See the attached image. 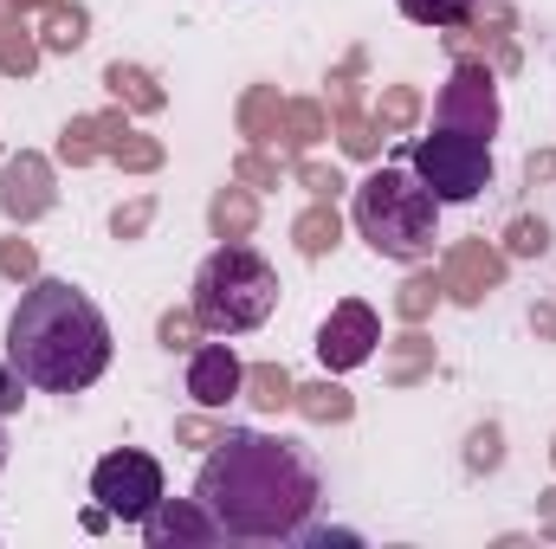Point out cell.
Here are the masks:
<instances>
[{"label":"cell","mask_w":556,"mask_h":549,"mask_svg":"<svg viewBox=\"0 0 556 549\" xmlns=\"http://www.w3.org/2000/svg\"><path fill=\"white\" fill-rule=\"evenodd\" d=\"M20 401H26V375L0 356V420H7V413H20Z\"/></svg>","instance_id":"7c38bea8"},{"label":"cell","mask_w":556,"mask_h":549,"mask_svg":"<svg viewBox=\"0 0 556 549\" xmlns=\"http://www.w3.org/2000/svg\"><path fill=\"white\" fill-rule=\"evenodd\" d=\"M350 220L395 266H420L433 253V240H440V201H433V188L420 181L415 168H376V175H363L356 194H350Z\"/></svg>","instance_id":"3957f363"},{"label":"cell","mask_w":556,"mask_h":549,"mask_svg":"<svg viewBox=\"0 0 556 549\" xmlns=\"http://www.w3.org/2000/svg\"><path fill=\"white\" fill-rule=\"evenodd\" d=\"M7 362L39 395H78L111 369V317L78 284L39 278L7 317Z\"/></svg>","instance_id":"7a4b0ae2"},{"label":"cell","mask_w":556,"mask_h":549,"mask_svg":"<svg viewBox=\"0 0 556 549\" xmlns=\"http://www.w3.org/2000/svg\"><path fill=\"white\" fill-rule=\"evenodd\" d=\"M376 343H382V317H376L363 297H343V304L317 323V362H324L330 375L363 369V362L376 356Z\"/></svg>","instance_id":"52a82bcc"},{"label":"cell","mask_w":556,"mask_h":549,"mask_svg":"<svg viewBox=\"0 0 556 549\" xmlns=\"http://www.w3.org/2000/svg\"><path fill=\"white\" fill-rule=\"evenodd\" d=\"M240 356L227 349V343H201L194 356H188V395H194V408H227L233 395H240Z\"/></svg>","instance_id":"30bf717a"},{"label":"cell","mask_w":556,"mask_h":549,"mask_svg":"<svg viewBox=\"0 0 556 549\" xmlns=\"http://www.w3.org/2000/svg\"><path fill=\"white\" fill-rule=\"evenodd\" d=\"M194 505L220 524L227 544H304L311 518L324 511V472L285 433L227 426V439L194 472Z\"/></svg>","instance_id":"6da1fadb"},{"label":"cell","mask_w":556,"mask_h":549,"mask_svg":"<svg viewBox=\"0 0 556 549\" xmlns=\"http://www.w3.org/2000/svg\"><path fill=\"white\" fill-rule=\"evenodd\" d=\"M402 7H408L415 20H440V26H459V20H466V13H472L479 0H402Z\"/></svg>","instance_id":"8fae6325"},{"label":"cell","mask_w":556,"mask_h":549,"mask_svg":"<svg viewBox=\"0 0 556 549\" xmlns=\"http://www.w3.org/2000/svg\"><path fill=\"white\" fill-rule=\"evenodd\" d=\"M194 323L214 336H247L278 310V266L260 246H220L194 272Z\"/></svg>","instance_id":"277c9868"},{"label":"cell","mask_w":556,"mask_h":549,"mask_svg":"<svg viewBox=\"0 0 556 549\" xmlns=\"http://www.w3.org/2000/svg\"><path fill=\"white\" fill-rule=\"evenodd\" d=\"M137 531L149 537V549H175V544H227V537H220V524H214V518H207V511H201L194 498H181V505H175V498H162V505H155V511L142 518Z\"/></svg>","instance_id":"9c48e42d"},{"label":"cell","mask_w":556,"mask_h":549,"mask_svg":"<svg viewBox=\"0 0 556 549\" xmlns=\"http://www.w3.org/2000/svg\"><path fill=\"white\" fill-rule=\"evenodd\" d=\"M433 124H446V130H472V137H492V130H498V91H492V72H485V65H459V72L440 85Z\"/></svg>","instance_id":"ba28073f"},{"label":"cell","mask_w":556,"mask_h":549,"mask_svg":"<svg viewBox=\"0 0 556 549\" xmlns=\"http://www.w3.org/2000/svg\"><path fill=\"white\" fill-rule=\"evenodd\" d=\"M408 168L433 188L440 207H459V201H479L492 188V137H472V130H446L433 124V137H420L408 149Z\"/></svg>","instance_id":"5b68a950"},{"label":"cell","mask_w":556,"mask_h":549,"mask_svg":"<svg viewBox=\"0 0 556 549\" xmlns=\"http://www.w3.org/2000/svg\"><path fill=\"white\" fill-rule=\"evenodd\" d=\"M0 472H7V426H0Z\"/></svg>","instance_id":"4fadbf2b"},{"label":"cell","mask_w":556,"mask_h":549,"mask_svg":"<svg viewBox=\"0 0 556 549\" xmlns=\"http://www.w3.org/2000/svg\"><path fill=\"white\" fill-rule=\"evenodd\" d=\"M91 498H98L104 518H117V524H142V518L168 498V485H162V459H149V452H137V446L104 452V459L91 465Z\"/></svg>","instance_id":"8992f818"}]
</instances>
